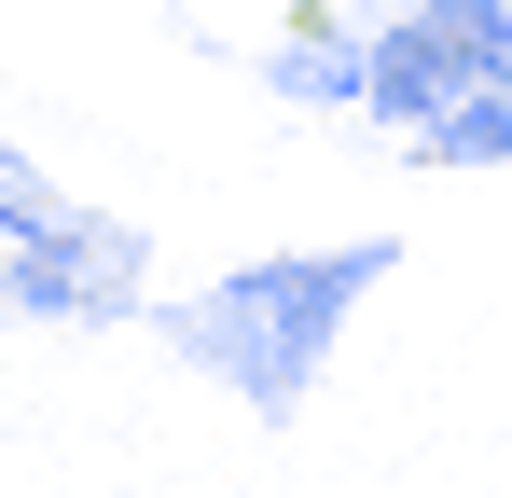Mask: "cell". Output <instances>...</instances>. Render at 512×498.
<instances>
[{
    "label": "cell",
    "instance_id": "6da1fadb",
    "mask_svg": "<svg viewBox=\"0 0 512 498\" xmlns=\"http://www.w3.org/2000/svg\"><path fill=\"white\" fill-rule=\"evenodd\" d=\"M263 83L305 111H374L416 153H512V0H291Z\"/></svg>",
    "mask_w": 512,
    "mask_h": 498
},
{
    "label": "cell",
    "instance_id": "3957f363",
    "mask_svg": "<svg viewBox=\"0 0 512 498\" xmlns=\"http://www.w3.org/2000/svg\"><path fill=\"white\" fill-rule=\"evenodd\" d=\"M139 222L70 194L42 153L0 139V305H42V319H125L139 305Z\"/></svg>",
    "mask_w": 512,
    "mask_h": 498
},
{
    "label": "cell",
    "instance_id": "7a4b0ae2",
    "mask_svg": "<svg viewBox=\"0 0 512 498\" xmlns=\"http://www.w3.org/2000/svg\"><path fill=\"white\" fill-rule=\"evenodd\" d=\"M402 263V236H319V249H250V263H208L194 291L153 305L194 374H222L236 402H305L319 374H333L346 319L374 305V277Z\"/></svg>",
    "mask_w": 512,
    "mask_h": 498
}]
</instances>
